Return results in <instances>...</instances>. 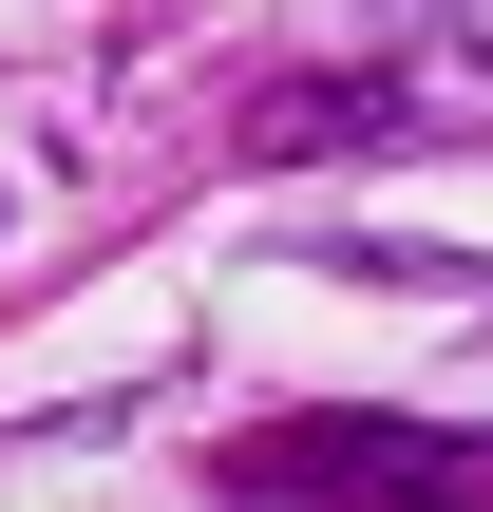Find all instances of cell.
I'll return each instance as SVG.
<instances>
[{
    "instance_id": "cell-1",
    "label": "cell",
    "mask_w": 493,
    "mask_h": 512,
    "mask_svg": "<svg viewBox=\"0 0 493 512\" xmlns=\"http://www.w3.org/2000/svg\"><path fill=\"white\" fill-rule=\"evenodd\" d=\"M228 512H493V437H456V418H285V437H228Z\"/></svg>"
},
{
    "instance_id": "cell-2",
    "label": "cell",
    "mask_w": 493,
    "mask_h": 512,
    "mask_svg": "<svg viewBox=\"0 0 493 512\" xmlns=\"http://www.w3.org/2000/svg\"><path fill=\"white\" fill-rule=\"evenodd\" d=\"M399 114V76H342V95H266L247 114V152H323V133H380Z\"/></svg>"
},
{
    "instance_id": "cell-3",
    "label": "cell",
    "mask_w": 493,
    "mask_h": 512,
    "mask_svg": "<svg viewBox=\"0 0 493 512\" xmlns=\"http://www.w3.org/2000/svg\"><path fill=\"white\" fill-rule=\"evenodd\" d=\"M437 57H475V76H493V0H437Z\"/></svg>"
}]
</instances>
